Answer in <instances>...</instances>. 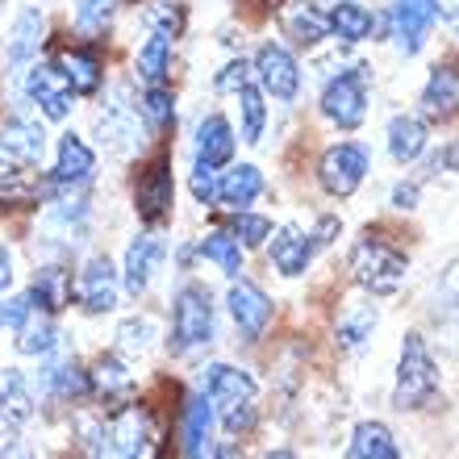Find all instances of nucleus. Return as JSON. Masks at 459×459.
I'll return each instance as SVG.
<instances>
[{
	"label": "nucleus",
	"mask_w": 459,
	"mask_h": 459,
	"mask_svg": "<svg viewBox=\"0 0 459 459\" xmlns=\"http://www.w3.org/2000/svg\"><path fill=\"white\" fill-rule=\"evenodd\" d=\"M201 255H205L209 264H218L226 276L238 280L242 276V247L234 234H226V230H218V234H209L205 242H201Z\"/></svg>",
	"instance_id": "32"
},
{
	"label": "nucleus",
	"mask_w": 459,
	"mask_h": 459,
	"mask_svg": "<svg viewBox=\"0 0 459 459\" xmlns=\"http://www.w3.org/2000/svg\"><path fill=\"white\" fill-rule=\"evenodd\" d=\"M267 459H297V455H292V451H272Z\"/></svg>",
	"instance_id": "53"
},
{
	"label": "nucleus",
	"mask_w": 459,
	"mask_h": 459,
	"mask_svg": "<svg viewBox=\"0 0 459 459\" xmlns=\"http://www.w3.org/2000/svg\"><path fill=\"white\" fill-rule=\"evenodd\" d=\"M143 113H146V126L151 130H168L171 117H176V100H171V92L163 84H151L143 97Z\"/></svg>",
	"instance_id": "39"
},
{
	"label": "nucleus",
	"mask_w": 459,
	"mask_h": 459,
	"mask_svg": "<svg viewBox=\"0 0 459 459\" xmlns=\"http://www.w3.org/2000/svg\"><path fill=\"white\" fill-rule=\"evenodd\" d=\"M146 451V422L138 410L117 413L97 438V459H143Z\"/></svg>",
	"instance_id": "10"
},
{
	"label": "nucleus",
	"mask_w": 459,
	"mask_h": 459,
	"mask_svg": "<svg viewBox=\"0 0 459 459\" xmlns=\"http://www.w3.org/2000/svg\"><path fill=\"white\" fill-rule=\"evenodd\" d=\"M42 34H47V17L38 9H22L17 22L9 30V42H4V63H9L13 75H22L30 63L38 59V47H42Z\"/></svg>",
	"instance_id": "12"
},
{
	"label": "nucleus",
	"mask_w": 459,
	"mask_h": 459,
	"mask_svg": "<svg viewBox=\"0 0 459 459\" xmlns=\"http://www.w3.org/2000/svg\"><path fill=\"white\" fill-rule=\"evenodd\" d=\"M405 267H410V259L397 247H388L385 238H372V234L351 251V272L372 297H393L405 280Z\"/></svg>",
	"instance_id": "3"
},
{
	"label": "nucleus",
	"mask_w": 459,
	"mask_h": 459,
	"mask_svg": "<svg viewBox=\"0 0 459 459\" xmlns=\"http://www.w3.org/2000/svg\"><path fill=\"white\" fill-rule=\"evenodd\" d=\"M193 196L201 201V205H213V201H218V168L196 163L193 168Z\"/></svg>",
	"instance_id": "44"
},
{
	"label": "nucleus",
	"mask_w": 459,
	"mask_h": 459,
	"mask_svg": "<svg viewBox=\"0 0 459 459\" xmlns=\"http://www.w3.org/2000/svg\"><path fill=\"white\" fill-rule=\"evenodd\" d=\"M113 17V0H80L75 9V30L80 34H100Z\"/></svg>",
	"instance_id": "40"
},
{
	"label": "nucleus",
	"mask_w": 459,
	"mask_h": 459,
	"mask_svg": "<svg viewBox=\"0 0 459 459\" xmlns=\"http://www.w3.org/2000/svg\"><path fill=\"white\" fill-rule=\"evenodd\" d=\"M0 9H4V0H0Z\"/></svg>",
	"instance_id": "55"
},
{
	"label": "nucleus",
	"mask_w": 459,
	"mask_h": 459,
	"mask_svg": "<svg viewBox=\"0 0 459 459\" xmlns=\"http://www.w3.org/2000/svg\"><path fill=\"white\" fill-rule=\"evenodd\" d=\"M435 17H438V0H401L397 13H393V22H397L393 38H397L401 55H418L422 50Z\"/></svg>",
	"instance_id": "14"
},
{
	"label": "nucleus",
	"mask_w": 459,
	"mask_h": 459,
	"mask_svg": "<svg viewBox=\"0 0 459 459\" xmlns=\"http://www.w3.org/2000/svg\"><path fill=\"white\" fill-rule=\"evenodd\" d=\"M347 459H401V447L385 422H359L351 435Z\"/></svg>",
	"instance_id": "23"
},
{
	"label": "nucleus",
	"mask_w": 459,
	"mask_h": 459,
	"mask_svg": "<svg viewBox=\"0 0 459 459\" xmlns=\"http://www.w3.org/2000/svg\"><path fill=\"white\" fill-rule=\"evenodd\" d=\"M25 92H30V100H34L50 121H63L72 113L75 88H72V80L63 75V67H55V63H34V67H30V80H25Z\"/></svg>",
	"instance_id": "8"
},
{
	"label": "nucleus",
	"mask_w": 459,
	"mask_h": 459,
	"mask_svg": "<svg viewBox=\"0 0 459 459\" xmlns=\"http://www.w3.org/2000/svg\"><path fill=\"white\" fill-rule=\"evenodd\" d=\"M75 297H80V309L84 314H109L117 305V272L105 255H92L84 267H80V284H75Z\"/></svg>",
	"instance_id": "9"
},
{
	"label": "nucleus",
	"mask_w": 459,
	"mask_h": 459,
	"mask_svg": "<svg viewBox=\"0 0 459 459\" xmlns=\"http://www.w3.org/2000/svg\"><path fill=\"white\" fill-rule=\"evenodd\" d=\"M171 196H176V184H171V163L168 159H155L146 163L138 184H134V209L146 226H159V221L171 218Z\"/></svg>",
	"instance_id": "7"
},
{
	"label": "nucleus",
	"mask_w": 459,
	"mask_h": 459,
	"mask_svg": "<svg viewBox=\"0 0 459 459\" xmlns=\"http://www.w3.org/2000/svg\"><path fill=\"white\" fill-rule=\"evenodd\" d=\"M163 242L155 238V234H143V238L130 242V251H126V292L130 297H143L146 289H151V276L159 272V264H163Z\"/></svg>",
	"instance_id": "15"
},
{
	"label": "nucleus",
	"mask_w": 459,
	"mask_h": 459,
	"mask_svg": "<svg viewBox=\"0 0 459 459\" xmlns=\"http://www.w3.org/2000/svg\"><path fill=\"white\" fill-rule=\"evenodd\" d=\"M368 168H372V159H368V151H363L359 143H339L322 155L317 180H322V188H326L330 196H351L363 184Z\"/></svg>",
	"instance_id": "5"
},
{
	"label": "nucleus",
	"mask_w": 459,
	"mask_h": 459,
	"mask_svg": "<svg viewBox=\"0 0 459 459\" xmlns=\"http://www.w3.org/2000/svg\"><path fill=\"white\" fill-rule=\"evenodd\" d=\"M372 330H376V309L372 305H363V309H355L351 317H342L339 322V347L359 351L363 342L372 339Z\"/></svg>",
	"instance_id": "37"
},
{
	"label": "nucleus",
	"mask_w": 459,
	"mask_h": 459,
	"mask_svg": "<svg viewBox=\"0 0 459 459\" xmlns=\"http://www.w3.org/2000/svg\"><path fill=\"white\" fill-rule=\"evenodd\" d=\"M34 196H38V184L30 180V171L4 168V163H0V201H4V205H25V201H34Z\"/></svg>",
	"instance_id": "38"
},
{
	"label": "nucleus",
	"mask_w": 459,
	"mask_h": 459,
	"mask_svg": "<svg viewBox=\"0 0 459 459\" xmlns=\"http://www.w3.org/2000/svg\"><path fill=\"white\" fill-rule=\"evenodd\" d=\"M314 259V238L301 234V230H276V238H272V264L284 272V276H305V267Z\"/></svg>",
	"instance_id": "21"
},
{
	"label": "nucleus",
	"mask_w": 459,
	"mask_h": 459,
	"mask_svg": "<svg viewBox=\"0 0 459 459\" xmlns=\"http://www.w3.org/2000/svg\"><path fill=\"white\" fill-rule=\"evenodd\" d=\"M334 230H339V221H334V218H322V221H317L314 247H326V242H330V234H334Z\"/></svg>",
	"instance_id": "51"
},
{
	"label": "nucleus",
	"mask_w": 459,
	"mask_h": 459,
	"mask_svg": "<svg viewBox=\"0 0 459 459\" xmlns=\"http://www.w3.org/2000/svg\"><path fill=\"white\" fill-rule=\"evenodd\" d=\"M213 459H247L238 451V443H218V447H213Z\"/></svg>",
	"instance_id": "52"
},
{
	"label": "nucleus",
	"mask_w": 459,
	"mask_h": 459,
	"mask_svg": "<svg viewBox=\"0 0 459 459\" xmlns=\"http://www.w3.org/2000/svg\"><path fill=\"white\" fill-rule=\"evenodd\" d=\"M63 75L72 80L75 92L92 97V92L100 88V55L97 50H88V47L67 50V55H63Z\"/></svg>",
	"instance_id": "29"
},
{
	"label": "nucleus",
	"mask_w": 459,
	"mask_h": 459,
	"mask_svg": "<svg viewBox=\"0 0 459 459\" xmlns=\"http://www.w3.org/2000/svg\"><path fill=\"white\" fill-rule=\"evenodd\" d=\"M13 284V255H9V247H0V292Z\"/></svg>",
	"instance_id": "50"
},
{
	"label": "nucleus",
	"mask_w": 459,
	"mask_h": 459,
	"mask_svg": "<svg viewBox=\"0 0 459 459\" xmlns=\"http://www.w3.org/2000/svg\"><path fill=\"white\" fill-rule=\"evenodd\" d=\"M230 317L242 330V339L255 342L267 330V322H272V301L264 297V289H255L251 280H238L230 289Z\"/></svg>",
	"instance_id": "13"
},
{
	"label": "nucleus",
	"mask_w": 459,
	"mask_h": 459,
	"mask_svg": "<svg viewBox=\"0 0 459 459\" xmlns=\"http://www.w3.org/2000/svg\"><path fill=\"white\" fill-rule=\"evenodd\" d=\"M451 22H455V34H459V9H455V13H451Z\"/></svg>",
	"instance_id": "54"
},
{
	"label": "nucleus",
	"mask_w": 459,
	"mask_h": 459,
	"mask_svg": "<svg viewBox=\"0 0 459 459\" xmlns=\"http://www.w3.org/2000/svg\"><path fill=\"white\" fill-rule=\"evenodd\" d=\"M259 193H264V171L251 168V163H238V168H230L226 176L218 180V201H221V205H230L234 213L251 205Z\"/></svg>",
	"instance_id": "22"
},
{
	"label": "nucleus",
	"mask_w": 459,
	"mask_h": 459,
	"mask_svg": "<svg viewBox=\"0 0 459 459\" xmlns=\"http://www.w3.org/2000/svg\"><path fill=\"white\" fill-rule=\"evenodd\" d=\"M30 314H34V301H30V292H25V297H4V301H0V330H4V326L17 330Z\"/></svg>",
	"instance_id": "43"
},
{
	"label": "nucleus",
	"mask_w": 459,
	"mask_h": 459,
	"mask_svg": "<svg viewBox=\"0 0 459 459\" xmlns=\"http://www.w3.org/2000/svg\"><path fill=\"white\" fill-rule=\"evenodd\" d=\"M55 339H59V330H55V314H30L17 326V351L22 355H47L50 347H55Z\"/></svg>",
	"instance_id": "30"
},
{
	"label": "nucleus",
	"mask_w": 459,
	"mask_h": 459,
	"mask_svg": "<svg viewBox=\"0 0 459 459\" xmlns=\"http://www.w3.org/2000/svg\"><path fill=\"white\" fill-rule=\"evenodd\" d=\"M430 168H435V171H438V168H443V171H459V143L447 146V151H438Z\"/></svg>",
	"instance_id": "47"
},
{
	"label": "nucleus",
	"mask_w": 459,
	"mask_h": 459,
	"mask_svg": "<svg viewBox=\"0 0 459 459\" xmlns=\"http://www.w3.org/2000/svg\"><path fill=\"white\" fill-rule=\"evenodd\" d=\"M238 105H242V138H247V143H259V138H264V121H267L264 92H259L255 84H242L238 88Z\"/></svg>",
	"instance_id": "34"
},
{
	"label": "nucleus",
	"mask_w": 459,
	"mask_h": 459,
	"mask_svg": "<svg viewBox=\"0 0 459 459\" xmlns=\"http://www.w3.org/2000/svg\"><path fill=\"white\" fill-rule=\"evenodd\" d=\"M255 72H259V84H264L276 100H292L297 88H301L297 59H292L284 47H276V42H267V47L255 55Z\"/></svg>",
	"instance_id": "11"
},
{
	"label": "nucleus",
	"mask_w": 459,
	"mask_h": 459,
	"mask_svg": "<svg viewBox=\"0 0 459 459\" xmlns=\"http://www.w3.org/2000/svg\"><path fill=\"white\" fill-rule=\"evenodd\" d=\"M47 385H50V393H55V397H88V393H92V380H88V372H80V363H75V359L59 363V368H50Z\"/></svg>",
	"instance_id": "35"
},
{
	"label": "nucleus",
	"mask_w": 459,
	"mask_h": 459,
	"mask_svg": "<svg viewBox=\"0 0 459 459\" xmlns=\"http://www.w3.org/2000/svg\"><path fill=\"white\" fill-rule=\"evenodd\" d=\"M255 393H259V385L242 368H230V363L205 368V401L221 410V422L230 435H242L255 426Z\"/></svg>",
	"instance_id": "1"
},
{
	"label": "nucleus",
	"mask_w": 459,
	"mask_h": 459,
	"mask_svg": "<svg viewBox=\"0 0 459 459\" xmlns=\"http://www.w3.org/2000/svg\"><path fill=\"white\" fill-rule=\"evenodd\" d=\"M30 418H34V393L25 385V376L17 368H0V422L25 426Z\"/></svg>",
	"instance_id": "19"
},
{
	"label": "nucleus",
	"mask_w": 459,
	"mask_h": 459,
	"mask_svg": "<svg viewBox=\"0 0 459 459\" xmlns=\"http://www.w3.org/2000/svg\"><path fill=\"white\" fill-rule=\"evenodd\" d=\"M97 171V155L84 138L75 134H63L59 138V163H55V184L59 188H75V184H88Z\"/></svg>",
	"instance_id": "16"
},
{
	"label": "nucleus",
	"mask_w": 459,
	"mask_h": 459,
	"mask_svg": "<svg viewBox=\"0 0 459 459\" xmlns=\"http://www.w3.org/2000/svg\"><path fill=\"white\" fill-rule=\"evenodd\" d=\"M242 84H251V67H247V63H230L226 72L218 75V92H238Z\"/></svg>",
	"instance_id": "46"
},
{
	"label": "nucleus",
	"mask_w": 459,
	"mask_h": 459,
	"mask_svg": "<svg viewBox=\"0 0 459 459\" xmlns=\"http://www.w3.org/2000/svg\"><path fill=\"white\" fill-rule=\"evenodd\" d=\"M97 130H100V143L109 146L113 155H130L134 146H138V117H134V109L121 105V100H113L109 109L100 113Z\"/></svg>",
	"instance_id": "20"
},
{
	"label": "nucleus",
	"mask_w": 459,
	"mask_h": 459,
	"mask_svg": "<svg viewBox=\"0 0 459 459\" xmlns=\"http://www.w3.org/2000/svg\"><path fill=\"white\" fill-rule=\"evenodd\" d=\"M88 380H92V393H97L100 401H126L134 393V376L126 372L113 355H105V359L88 372Z\"/></svg>",
	"instance_id": "28"
},
{
	"label": "nucleus",
	"mask_w": 459,
	"mask_h": 459,
	"mask_svg": "<svg viewBox=\"0 0 459 459\" xmlns=\"http://www.w3.org/2000/svg\"><path fill=\"white\" fill-rule=\"evenodd\" d=\"M234 238H242V247H259V242L272 234V221L259 218V213H247V209H238L234 213V230H230Z\"/></svg>",
	"instance_id": "41"
},
{
	"label": "nucleus",
	"mask_w": 459,
	"mask_h": 459,
	"mask_svg": "<svg viewBox=\"0 0 459 459\" xmlns=\"http://www.w3.org/2000/svg\"><path fill=\"white\" fill-rule=\"evenodd\" d=\"M168 72H171V38L151 34L146 47L138 50V75H143L146 84H163Z\"/></svg>",
	"instance_id": "31"
},
{
	"label": "nucleus",
	"mask_w": 459,
	"mask_h": 459,
	"mask_svg": "<svg viewBox=\"0 0 459 459\" xmlns=\"http://www.w3.org/2000/svg\"><path fill=\"white\" fill-rule=\"evenodd\" d=\"M30 301H34L38 309H47V314L67 309V301H72V276H67L63 267H42V272L34 276Z\"/></svg>",
	"instance_id": "25"
},
{
	"label": "nucleus",
	"mask_w": 459,
	"mask_h": 459,
	"mask_svg": "<svg viewBox=\"0 0 459 459\" xmlns=\"http://www.w3.org/2000/svg\"><path fill=\"white\" fill-rule=\"evenodd\" d=\"M234 159V130L221 113H209L201 126H196V163L205 168H226Z\"/></svg>",
	"instance_id": "17"
},
{
	"label": "nucleus",
	"mask_w": 459,
	"mask_h": 459,
	"mask_svg": "<svg viewBox=\"0 0 459 459\" xmlns=\"http://www.w3.org/2000/svg\"><path fill=\"white\" fill-rule=\"evenodd\" d=\"M393 205H397V209H413V205H418V188H413V184L393 188Z\"/></svg>",
	"instance_id": "49"
},
{
	"label": "nucleus",
	"mask_w": 459,
	"mask_h": 459,
	"mask_svg": "<svg viewBox=\"0 0 459 459\" xmlns=\"http://www.w3.org/2000/svg\"><path fill=\"white\" fill-rule=\"evenodd\" d=\"M426 138H430V134H426V121L413 117V113L388 121V151H393L397 163H413V159L426 151Z\"/></svg>",
	"instance_id": "24"
},
{
	"label": "nucleus",
	"mask_w": 459,
	"mask_h": 459,
	"mask_svg": "<svg viewBox=\"0 0 459 459\" xmlns=\"http://www.w3.org/2000/svg\"><path fill=\"white\" fill-rule=\"evenodd\" d=\"M372 13L363 9V4H334L330 13V30L342 38V42H363V38L372 34Z\"/></svg>",
	"instance_id": "33"
},
{
	"label": "nucleus",
	"mask_w": 459,
	"mask_h": 459,
	"mask_svg": "<svg viewBox=\"0 0 459 459\" xmlns=\"http://www.w3.org/2000/svg\"><path fill=\"white\" fill-rule=\"evenodd\" d=\"M0 151L9 159H17V163H42V155H47V134H42V126L38 121H4L0 126Z\"/></svg>",
	"instance_id": "18"
},
{
	"label": "nucleus",
	"mask_w": 459,
	"mask_h": 459,
	"mask_svg": "<svg viewBox=\"0 0 459 459\" xmlns=\"http://www.w3.org/2000/svg\"><path fill=\"white\" fill-rule=\"evenodd\" d=\"M213 339V297L205 284H184L171 309V351H193Z\"/></svg>",
	"instance_id": "4"
},
{
	"label": "nucleus",
	"mask_w": 459,
	"mask_h": 459,
	"mask_svg": "<svg viewBox=\"0 0 459 459\" xmlns=\"http://www.w3.org/2000/svg\"><path fill=\"white\" fill-rule=\"evenodd\" d=\"M438 393V363L430 355L422 334H405L401 339V363H397V388H393V405L397 410H426Z\"/></svg>",
	"instance_id": "2"
},
{
	"label": "nucleus",
	"mask_w": 459,
	"mask_h": 459,
	"mask_svg": "<svg viewBox=\"0 0 459 459\" xmlns=\"http://www.w3.org/2000/svg\"><path fill=\"white\" fill-rule=\"evenodd\" d=\"M330 30V17H322V13L314 9V4H301V9L289 17V34L301 42V47H314V42H322Z\"/></svg>",
	"instance_id": "36"
},
{
	"label": "nucleus",
	"mask_w": 459,
	"mask_h": 459,
	"mask_svg": "<svg viewBox=\"0 0 459 459\" xmlns=\"http://www.w3.org/2000/svg\"><path fill=\"white\" fill-rule=\"evenodd\" d=\"M151 334H155V326H151L146 317H130V322H121V330H117V347L121 351H146L151 347Z\"/></svg>",
	"instance_id": "42"
},
{
	"label": "nucleus",
	"mask_w": 459,
	"mask_h": 459,
	"mask_svg": "<svg viewBox=\"0 0 459 459\" xmlns=\"http://www.w3.org/2000/svg\"><path fill=\"white\" fill-rule=\"evenodd\" d=\"M438 301L447 305V309H459V259L438 276Z\"/></svg>",
	"instance_id": "45"
},
{
	"label": "nucleus",
	"mask_w": 459,
	"mask_h": 459,
	"mask_svg": "<svg viewBox=\"0 0 459 459\" xmlns=\"http://www.w3.org/2000/svg\"><path fill=\"white\" fill-rule=\"evenodd\" d=\"M209 430H213V410L205 405V397L188 401V410H184V455H188V459H205Z\"/></svg>",
	"instance_id": "26"
},
{
	"label": "nucleus",
	"mask_w": 459,
	"mask_h": 459,
	"mask_svg": "<svg viewBox=\"0 0 459 459\" xmlns=\"http://www.w3.org/2000/svg\"><path fill=\"white\" fill-rule=\"evenodd\" d=\"M0 459H34L30 451L17 443V438H9V435H0Z\"/></svg>",
	"instance_id": "48"
},
{
	"label": "nucleus",
	"mask_w": 459,
	"mask_h": 459,
	"mask_svg": "<svg viewBox=\"0 0 459 459\" xmlns=\"http://www.w3.org/2000/svg\"><path fill=\"white\" fill-rule=\"evenodd\" d=\"M455 100H459V75H455V67H435L430 72V84H426V92H422V105H426V113L430 117H447L451 109H455Z\"/></svg>",
	"instance_id": "27"
},
{
	"label": "nucleus",
	"mask_w": 459,
	"mask_h": 459,
	"mask_svg": "<svg viewBox=\"0 0 459 459\" xmlns=\"http://www.w3.org/2000/svg\"><path fill=\"white\" fill-rule=\"evenodd\" d=\"M322 113H326L339 130H355L368 113V84H363V67L339 72L322 92Z\"/></svg>",
	"instance_id": "6"
}]
</instances>
